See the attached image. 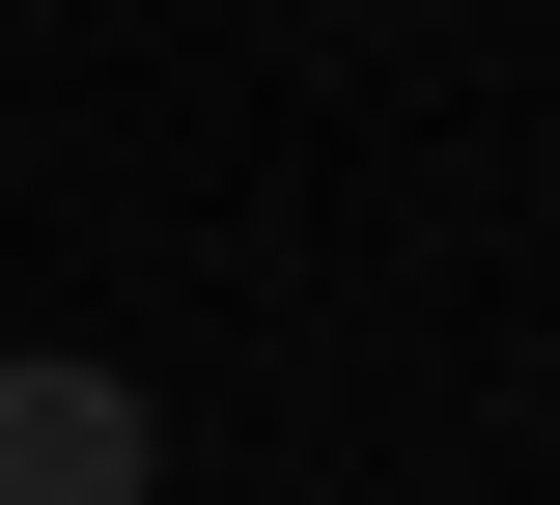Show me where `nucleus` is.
I'll return each instance as SVG.
<instances>
[{
  "instance_id": "nucleus-1",
  "label": "nucleus",
  "mask_w": 560,
  "mask_h": 505,
  "mask_svg": "<svg viewBox=\"0 0 560 505\" xmlns=\"http://www.w3.org/2000/svg\"><path fill=\"white\" fill-rule=\"evenodd\" d=\"M140 478H168V422L113 365H0V505H140Z\"/></svg>"
}]
</instances>
